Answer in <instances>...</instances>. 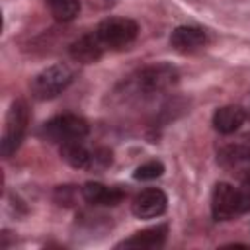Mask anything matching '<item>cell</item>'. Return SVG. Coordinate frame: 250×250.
Listing matches in <instances>:
<instances>
[{"mask_svg":"<svg viewBox=\"0 0 250 250\" xmlns=\"http://www.w3.org/2000/svg\"><path fill=\"white\" fill-rule=\"evenodd\" d=\"M250 211V199L242 188L230 184H217L211 193V213L217 221H232Z\"/></svg>","mask_w":250,"mask_h":250,"instance_id":"6da1fadb","label":"cell"},{"mask_svg":"<svg viewBox=\"0 0 250 250\" xmlns=\"http://www.w3.org/2000/svg\"><path fill=\"white\" fill-rule=\"evenodd\" d=\"M61 156L72 168L90 170V172H102L111 164V152L107 148L102 146L88 148L86 145H82V141L61 145Z\"/></svg>","mask_w":250,"mask_h":250,"instance_id":"7a4b0ae2","label":"cell"},{"mask_svg":"<svg viewBox=\"0 0 250 250\" xmlns=\"http://www.w3.org/2000/svg\"><path fill=\"white\" fill-rule=\"evenodd\" d=\"M27 123H29V107L23 100H16L8 113H6V121H4V131H2V143H0V150L2 156L8 158L12 156L18 146L23 141V135L27 131Z\"/></svg>","mask_w":250,"mask_h":250,"instance_id":"3957f363","label":"cell"},{"mask_svg":"<svg viewBox=\"0 0 250 250\" xmlns=\"http://www.w3.org/2000/svg\"><path fill=\"white\" fill-rule=\"evenodd\" d=\"M74 78V72L70 70V66L57 62L51 64L47 68H43L41 72H37L31 78V94L37 100H51L55 96H59Z\"/></svg>","mask_w":250,"mask_h":250,"instance_id":"277c9868","label":"cell"},{"mask_svg":"<svg viewBox=\"0 0 250 250\" xmlns=\"http://www.w3.org/2000/svg\"><path fill=\"white\" fill-rule=\"evenodd\" d=\"M178 80V72L176 68H172L170 64H150L145 66L143 70L137 72V76L131 80V88L135 94L141 96H154L160 92H166L168 88H172Z\"/></svg>","mask_w":250,"mask_h":250,"instance_id":"5b68a950","label":"cell"},{"mask_svg":"<svg viewBox=\"0 0 250 250\" xmlns=\"http://www.w3.org/2000/svg\"><path fill=\"white\" fill-rule=\"evenodd\" d=\"M94 33L98 35V39L102 41L105 49H123L135 41L139 33V25L131 18L113 16V18L100 21Z\"/></svg>","mask_w":250,"mask_h":250,"instance_id":"8992f818","label":"cell"},{"mask_svg":"<svg viewBox=\"0 0 250 250\" xmlns=\"http://www.w3.org/2000/svg\"><path fill=\"white\" fill-rule=\"evenodd\" d=\"M88 131H90V127H88L86 119H82L80 115H74V113L57 115L43 125V135L59 145L82 141L88 135Z\"/></svg>","mask_w":250,"mask_h":250,"instance_id":"52a82bcc","label":"cell"},{"mask_svg":"<svg viewBox=\"0 0 250 250\" xmlns=\"http://www.w3.org/2000/svg\"><path fill=\"white\" fill-rule=\"evenodd\" d=\"M166 205H168V197L162 189L146 188L135 195L131 203V211L139 219H154L166 211Z\"/></svg>","mask_w":250,"mask_h":250,"instance_id":"ba28073f","label":"cell"},{"mask_svg":"<svg viewBox=\"0 0 250 250\" xmlns=\"http://www.w3.org/2000/svg\"><path fill=\"white\" fill-rule=\"evenodd\" d=\"M170 45L178 53H195L207 45V33L205 29L197 25H180L170 35Z\"/></svg>","mask_w":250,"mask_h":250,"instance_id":"9c48e42d","label":"cell"},{"mask_svg":"<svg viewBox=\"0 0 250 250\" xmlns=\"http://www.w3.org/2000/svg\"><path fill=\"white\" fill-rule=\"evenodd\" d=\"M219 162L225 170L234 174L240 182L250 180V152L248 150H244L236 145L223 146L219 150Z\"/></svg>","mask_w":250,"mask_h":250,"instance_id":"30bf717a","label":"cell"},{"mask_svg":"<svg viewBox=\"0 0 250 250\" xmlns=\"http://www.w3.org/2000/svg\"><path fill=\"white\" fill-rule=\"evenodd\" d=\"M104 51H105V47L102 45V41L98 39V35L94 31L82 35L80 39H76L70 45V57L76 62H82V64H90V62L100 61Z\"/></svg>","mask_w":250,"mask_h":250,"instance_id":"8fae6325","label":"cell"},{"mask_svg":"<svg viewBox=\"0 0 250 250\" xmlns=\"http://www.w3.org/2000/svg\"><path fill=\"white\" fill-rule=\"evenodd\" d=\"M244 121H246V111L242 105H223L213 113V127L223 135H230L238 131Z\"/></svg>","mask_w":250,"mask_h":250,"instance_id":"7c38bea8","label":"cell"},{"mask_svg":"<svg viewBox=\"0 0 250 250\" xmlns=\"http://www.w3.org/2000/svg\"><path fill=\"white\" fill-rule=\"evenodd\" d=\"M82 197L92 205H117L123 201L125 193L119 188H109L98 182H88L82 186Z\"/></svg>","mask_w":250,"mask_h":250,"instance_id":"4fadbf2b","label":"cell"},{"mask_svg":"<svg viewBox=\"0 0 250 250\" xmlns=\"http://www.w3.org/2000/svg\"><path fill=\"white\" fill-rule=\"evenodd\" d=\"M168 234V227L166 225H156L150 229H145L141 232H135L133 236H129L127 240L119 242V248H158L164 244Z\"/></svg>","mask_w":250,"mask_h":250,"instance_id":"5bb4252c","label":"cell"},{"mask_svg":"<svg viewBox=\"0 0 250 250\" xmlns=\"http://www.w3.org/2000/svg\"><path fill=\"white\" fill-rule=\"evenodd\" d=\"M47 4L57 21H70L80 12V0H47Z\"/></svg>","mask_w":250,"mask_h":250,"instance_id":"9a60e30c","label":"cell"},{"mask_svg":"<svg viewBox=\"0 0 250 250\" xmlns=\"http://www.w3.org/2000/svg\"><path fill=\"white\" fill-rule=\"evenodd\" d=\"M164 172V164L160 160H148L141 166H137L133 178L135 180H154V178H160Z\"/></svg>","mask_w":250,"mask_h":250,"instance_id":"2e32d148","label":"cell"},{"mask_svg":"<svg viewBox=\"0 0 250 250\" xmlns=\"http://www.w3.org/2000/svg\"><path fill=\"white\" fill-rule=\"evenodd\" d=\"M234 145L250 152V133H248V135H244V137H240V141H238V143H234Z\"/></svg>","mask_w":250,"mask_h":250,"instance_id":"e0dca14e","label":"cell"},{"mask_svg":"<svg viewBox=\"0 0 250 250\" xmlns=\"http://www.w3.org/2000/svg\"><path fill=\"white\" fill-rule=\"evenodd\" d=\"M242 107H244V111H246V119H250V94L244 98V102H242Z\"/></svg>","mask_w":250,"mask_h":250,"instance_id":"ac0fdd59","label":"cell"},{"mask_svg":"<svg viewBox=\"0 0 250 250\" xmlns=\"http://www.w3.org/2000/svg\"><path fill=\"white\" fill-rule=\"evenodd\" d=\"M242 189H244L246 197L250 199V180H244V182H242Z\"/></svg>","mask_w":250,"mask_h":250,"instance_id":"d6986e66","label":"cell"}]
</instances>
